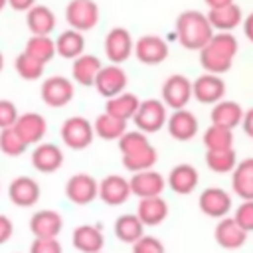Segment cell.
<instances>
[{
  "label": "cell",
  "instance_id": "6da1fadb",
  "mask_svg": "<svg viewBox=\"0 0 253 253\" xmlns=\"http://www.w3.org/2000/svg\"><path fill=\"white\" fill-rule=\"evenodd\" d=\"M239 43L229 32H217L200 49V63L208 73L221 75L231 69L233 57L237 55Z\"/></svg>",
  "mask_w": 253,
  "mask_h": 253
},
{
  "label": "cell",
  "instance_id": "7a4b0ae2",
  "mask_svg": "<svg viewBox=\"0 0 253 253\" xmlns=\"http://www.w3.org/2000/svg\"><path fill=\"white\" fill-rule=\"evenodd\" d=\"M119 150L123 154V166L130 172L148 170L158 160L156 148L150 144L146 132L142 130H126L119 138Z\"/></svg>",
  "mask_w": 253,
  "mask_h": 253
},
{
  "label": "cell",
  "instance_id": "3957f363",
  "mask_svg": "<svg viewBox=\"0 0 253 253\" xmlns=\"http://www.w3.org/2000/svg\"><path fill=\"white\" fill-rule=\"evenodd\" d=\"M213 36V28L208 20V14L198 10H186L176 18V38L182 47L200 51Z\"/></svg>",
  "mask_w": 253,
  "mask_h": 253
},
{
  "label": "cell",
  "instance_id": "277c9868",
  "mask_svg": "<svg viewBox=\"0 0 253 253\" xmlns=\"http://www.w3.org/2000/svg\"><path fill=\"white\" fill-rule=\"evenodd\" d=\"M132 121H134V126H136L138 130L146 132V134L158 132V130L166 125V121H168L164 101H160V99H146V101H140V105H138V109H136Z\"/></svg>",
  "mask_w": 253,
  "mask_h": 253
},
{
  "label": "cell",
  "instance_id": "5b68a950",
  "mask_svg": "<svg viewBox=\"0 0 253 253\" xmlns=\"http://www.w3.org/2000/svg\"><path fill=\"white\" fill-rule=\"evenodd\" d=\"M95 128L85 117H69L61 125V140L73 150H83L93 142Z\"/></svg>",
  "mask_w": 253,
  "mask_h": 253
},
{
  "label": "cell",
  "instance_id": "8992f818",
  "mask_svg": "<svg viewBox=\"0 0 253 253\" xmlns=\"http://www.w3.org/2000/svg\"><path fill=\"white\" fill-rule=\"evenodd\" d=\"M65 20L69 28L79 32H89L99 22V6L95 0H69L65 6Z\"/></svg>",
  "mask_w": 253,
  "mask_h": 253
},
{
  "label": "cell",
  "instance_id": "52a82bcc",
  "mask_svg": "<svg viewBox=\"0 0 253 253\" xmlns=\"http://www.w3.org/2000/svg\"><path fill=\"white\" fill-rule=\"evenodd\" d=\"M134 53V42L132 36L126 28H113L109 30V34L105 36V55L111 63H125L130 55Z\"/></svg>",
  "mask_w": 253,
  "mask_h": 253
},
{
  "label": "cell",
  "instance_id": "ba28073f",
  "mask_svg": "<svg viewBox=\"0 0 253 253\" xmlns=\"http://www.w3.org/2000/svg\"><path fill=\"white\" fill-rule=\"evenodd\" d=\"M194 97V89H192V81L186 75L174 73L170 75L164 85H162V101L166 107H170L172 111L176 109H186V105L190 103V99Z\"/></svg>",
  "mask_w": 253,
  "mask_h": 253
},
{
  "label": "cell",
  "instance_id": "9c48e42d",
  "mask_svg": "<svg viewBox=\"0 0 253 253\" xmlns=\"http://www.w3.org/2000/svg\"><path fill=\"white\" fill-rule=\"evenodd\" d=\"M40 93H42V99L47 107L59 109V107H65V105L71 103V99L75 95V89H73L71 79H67L63 75H51L42 83Z\"/></svg>",
  "mask_w": 253,
  "mask_h": 253
},
{
  "label": "cell",
  "instance_id": "30bf717a",
  "mask_svg": "<svg viewBox=\"0 0 253 253\" xmlns=\"http://www.w3.org/2000/svg\"><path fill=\"white\" fill-rule=\"evenodd\" d=\"M134 57L144 65H158L168 57V43L154 34L140 36L134 42Z\"/></svg>",
  "mask_w": 253,
  "mask_h": 253
},
{
  "label": "cell",
  "instance_id": "8fae6325",
  "mask_svg": "<svg viewBox=\"0 0 253 253\" xmlns=\"http://www.w3.org/2000/svg\"><path fill=\"white\" fill-rule=\"evenodd\" d=\"M65 196L77 206H87L99 198V182L91 174H75L65 184Z\"/></svg>",
  "mask_w": 253,
  "mask_h": 253
},
{
  "label": "cell",
  "instance_id": "7c38bea8",
  "mask_svg": "<svg viewBox=\"0 0 253 253\" xmlns=\"http://www.w3.org/2000/svg\"><path fill=\"white\" fill-rule=\"evenodd\" d=\"M126 83H128V79H126L125 69L121 65H117V63H111V65H103L101 67V71H99V75L95 79V89H97V93L101 97L111 99V97L123 93Z\"/></svg>",
  "mask_w": 253,
  "mask_h": 253
},
{
  "label": "cell",
  "instance_id": "4fadbf2b",
  "mask_svg": "<svg viewBox=\"0 0 253 253\" xmlns=\"http://www.w3.org/2000/svg\"><path fill=\"white\" fill-rule=\"evenodd\" d=\"M192 89H194V99H198L204 105H215L225 95L223 79L219 75L208 73V71L204 75H200L196 81H192Z\"/></svg>",
  "mask_w": 253,
  "mask_h": 253
},
{
  "label": "cell",
  "instance_id": "5bb4252c",
  "mask_svg": "<svg viewBox=\"0 0 253 253\" xmlns=\"http://www.w3.org/2000/svg\"><path fill=\"white\" fill-rule=\"evenodd\" d=\"M40 184L30 176H18L8 186V198L18 208H32L40 200Z\"/></svg>",
  "mask_w": 253,
  "mask_h": 253
},
{
  "label": "cell",
  "instance_id": "9a60e30c",
  "mask_svg": "<svg viewBox=\"0 0 253 253\" xmlns=\"http://www.w3.org/2000/svg\"><path fill=\"white\" fill-rule=\"evenodd\" d=\"M166 128H168V134L174 138V140H180V142H188L192 140L196 134H198V119L192 111H186V109H176L168 121H166Z\"/></svg>",
  "mask_w": 253,
  "mask_h": 253
},
{
  "label": "cell",
  "instance_id": "2e32d148",
  "mask_svg": "<svg viewBox=\"0 0 253 253\" xmlns=\"http://www.w3.org/2000/svg\"><path fill=\"white\" fill-rule=\"evenodd\" d=\"M130 182V192L138 198H150V196H160L166 188V180L160 172L148 168L140 172H132Z\"/></svg>",
  "mask_w": 253,
  "mask_h": 253
},
{
  "label": "cell",
  "instance_id": "e0dca14e",
  "mask_svg": "<svg viewBox=\"0 0 253 253\" xmlns=\"http://www.w3.org/2000/svg\"><path fill=\"white\" fill-rule=\"evenodd\" d=\"M130 182L119 174H111L99 182V198L107 206H121L130 198Z\"/></svg>",
  "mask_w": 253,
  "mask_h": 253
},
{
  "label": "cell",
  "instance_id": "ac0fdd59",
  "mask_svg": "<svg viewBox=\"0 0 253 253\" xmlns=\"http://www.w3.org/2000/svg\"><path fill=\"white\" fill-rule=\"evenodd\" d=\"M200 210L210 217H225L231 210V196L223 188H206L200 194Z\"/></svg>",
  "mask_w": 253,
  "mask_h": 253
},
{
  "label": "cell",
  "instance_id": "d6986e66",
  "mask_svg": "<svg viewBox=\"0 0 253 253\" xmlns=\"http://www.w3.org/2000/svg\"><path fill=\"white\" fill-rule=\"evenodd\" d=\"M14 130L20 134V138L30 146V144H40L42 138L45 136L47 130V123L42 115L38 113H24L18 117Z\"/></svg>",
  "mask_w": 253,
  "mask_h": 253
},
{
  "label": "cell",
  "instance_id": "ffe728a7",
  "mask_svg": "<svg viewBox=\"0 0 253 253\" xmlns=\"http://www.w3.org/2000/svg\"><path fill=\"white\" fill-rule=\"evenodd\" d=\"M63 164V152L51 142H40L32 152V166L42 174H51Z\"/></svg>",
  "mask_w": 253,
  "mask_h": 253
},
{
  "label": "cell",
  "instance_id": "44dd1931",
  "mask_svg": "<svg viewBox=\"0 0 253 253\" xmlns=\"http://www.w3.org/2000/svg\"><path fill=\"white\" fill-rule=\"evenodd\" d=\"M200 174L192 164H176L168 174V188L180 196H188L198 188Z\"/></svg>",
  "mask_w": 253,
  "mask_h": 253
},
{
  "label": "cell",
  "instance_id": "7402d4cb",
  "mask_svg": "<svg viewBox=\"0 0 253 253\" xmlns=\"http://www.w3.org/2000/svg\"><path fill=\"white\" fill-rule=\"evenodd\" d=\"M213 237L223 249H239L247 239V231L235 221V217H221L215 225Z\"/></svg>",
  "mask_w": 253,
  "mask_h": 253
},
{
  "label": "cell",
  "instance_id": "603a6c76",
  "mask_svg": "<svg viewBox=\"0 0 253 253\" xmlns=\"http://www.w3.org/2000/svg\"><path fill=\"white\" fill-rule=\"evenodd\" d=\"M63 227V219L53 210H40L30 217V231L34 237H57Z\"/></svg>",
  "mask_w": 253,
  "mask_h": 253
},
{
  "label": "cell",
  "instance_id": "cb8c5ba5",
  "mask_svg": "<svg viewBox=\"0 0 253 253\" xmlns=\"http://www.w3.org/2000/svg\"><path fill=\"white\" fill-rule=\"evenodd\" d=\"M26 24L28 30L32 32V36H49L55 30V14L51 12V8L43 6V4H34L28 12H26Z\"/></svg>",
  "mask_w": 253,
  "mask_h": 253
},
{
  "label": "cell",
  "instance_id": "d4e9b609",
  "mask_svg": "<svg viewBox=\"0 0 253 253\" xmlns=\"http://www.w3.org/2000/svg\"><path fill=\"white\" fill-rule=\"evenodd\" d=\"M103 63L97 55L93 53H81L79 57L73 59V65H71V75H73V81L79 83V85H95V79L101 71Z\"/></svg>",
  "mask_w": 253,
  "mask_h": 253
},
{
  "label": "cell",
  "instance_id": "484cf974",
  "mask_svg": "<svg viewBox=\"0 0 253 253\" xmlns=\"http://www.w3.org/2000/svg\"><path fill=\"white\" fill-rule=\"evenodd\" d=\"M243 115H245V111L241 109L239 103L221 99L213 105V109L210 113V119H211V125H219V126H225V128L233 130L235 126L241 125Z\"/></svg>",
  "mask_w": 253,
  "mask_h": 253
},
{
  "label": "cell",
  "instance_id": "4316f807",
  "mask_svg": "<svg viewBox=\"0 0 253 253\" xmlns=\"http://www.w3.org/2000/svg\"><path fill=\"white\" fill-rule=\"evenodd\" d=\"M208 20H210L213 30H217V32H231L233 28H237L243 22V12L233 2V4H227V6H221V8H210Z\"/></svg>",
  "mask_w": 253,
  "mask_h": 253
},
{
  "label": "cell",
  "instance_id": "83f0119b",
  "mask_svg": "<svg viewBox=\"0 0 253 253\" xmlns=\"http://www.w3.org/2000/svg\"><path fill=\"white\" fill-rule=\"evenodd\" d=\"M136 215L144 225H158L166 219L168 215V204L162 196H150V198H140Z\"/></svg>",
  "mask_w": 253,
  "mask_h": 253
},
{
  "label": "cell",
  "instance_id": "f1b7e54d",
  "mask_svg": "<svg viewBox=\"0 0 253 253\" xmlns=\"http://www.w3.org/2000/svg\"><path fill=\"white\" fill-rule=\"evenodd\" d=\"M71 239H73V247L81 253H97L105 245L103 231L97 225H79V227H75Z\"/></svg>",
  "mask_w": 253,
  "mask_h": 253
},
{
  "label": "cell",
  "instance_id": "f546056e",
  "mask_svg": "<svg viewBox=\"0 0 253 253\" xmlns=\"http://www.w3.org/2000/svg\"><path fill=\"white\" fill-rule=\"evenodd\" d=\"M231 190L241 200H253V158L237 162L231 172Z\"/></svg>",
  "mask_w": 253,
  "mask_h": 253
},
{
  "label": "cell",
  "instance_id": "4dcf8cb0",
  "mask_svg": "<svg viewBox=\"0 0 253 253\" xmlns=\"http://www.w3.org/2000/svg\"><path fill=\"white\" fill-rule=\"evenodd\" d=\"M55 49L57 55L65 57V59H75L81 53H85V36L79 30H65L55 38Z\"/></svg>",
  "mask_w": 253,
  "mask_h": 253
},
{
  "label": "cell",
  "instance_id": "1f68e13d",
  "mask_svg": "<svg viewBox=\"0 0 253 253\" xmlns=\"http://www.w3.org/2000/svg\"><path fill=\"white\" fill-rule=\"evenodd\" d=\"M140 101L134 93H119L111 99H107V105H105V111L117 119H123V121H128L134 117L136 109H138Z\"/></svg>",
  "mask_w": 253,
  "mask_h": 253
},
{
  "label": "cell",
  "instance_id": "d6a6232c",
  "mask_svg": "<svg viewBox=\"0 0 253 253\" xmlns=\"http://www.w3.org/2000/svg\"><path fill=\"white\" fill-rule=\"evenodd\" d=\"M115 235L125 243H134L144 235V223L136 213H123L115 221Z\"/></svg>",
  "mask_w": 253,
  "mask_h": 253
},
{
  "label": "cell",
  "instance_id": "836d02e7",
  "mask_svg": "<svg viewBox=\"0 0 253 253\" xmlns=\"http://www.w3.org/2000/svg\"><path fill=\"white\" fill-rule=\"evenodd\" d=\"M93 128H95V134L101 136L103 140H119L126 132V121L117 119L105 111L95 119Z\"/></svg>",
  "mask_w": 253,
  "mask_h": 253
},
{
  "label": "cell",
  "instance_id": "e575fe53",
  "mask_svg": "<svg viewBox=\"0 0 253 253\" xmlns=\"http://www.w3.org/2000/svg\"><path fill=\"white\" fill-rule=\"evenodd\" d=\"M202 140L206 150H229L233 146V130L219 125H211L206 128Z\"/></svg>",
  "mask_w": 253,
  "mask_h": 253
},
{
  "label": "cell",
  "instance_id": "d590c367",
  "mask_svg": "<svg viewBox=\"0 0 253 253\" xmlns=\"http://www.w3.org/2000/svg\"><path fill=\"white\" fill-rule=\"evenodd\" d=\"M24 51L32 57H36L38 61L42 63H47L53 59V55L57 53L55 49V42L49 38V36H32L28 42H26V47Z\"/></svg>",
  "mask_w": 253,
  "mask_h": 253
},
{
  "label": "cell",
  "instance_id": "8d00e7d4",
  "mask_svg": "<svg viewBox=\"0 0 253 253\" xmlns=\"http://www.w3.org/2000/svg\"><path fill=\"white\" fill-rule=\"evenodd\" d=\"M206 164L211 172L215 174H229L237 166V156L235 150H208L206 152Z\"/></svg>",
  "mask_w": 253,
  "mask_h": 253
},
{
  "label": "cell",
  "instance_id": "74e56055",
  "mask_svg": "<svg viewBox=\"0 0 253 253\" xmlns=\"http://www.w3.org/2000/svg\"><path fill=\"white\" fill-rule=\"evenodd\" d=\"M43 65H45V63L38 61L36 57L28 55L26 51H22V53L16 57V61H14L16 73H18L22 79H26V81H36V79H40V77L43 75Z\"/></svg>",
  "mask_w": 253,
  "mask_h": 253
},
{
  "label": "cell",
  "instance_id": "f35d334b",
  "mask_svg": "<svg viewBox=\"0 0 253 253\" xmlns=\"http://www.w3.org/2000/svg\"><path fill=\"white\" fill-rule=\"evenodd\" d=\"M26 148H28V144L20 138V134L14 130V126L0 128V150H2V154L20 156V154H24Z\"/></svg>",
  "mask_w": 253,
  "mask_h": 253
},
{
  "label": "cell",
  "instance_id": "ab89813d",
  "mask_svg": "<svg viewBox=\"0 0 253 253\" xmlns=\"http://www.w3.org/2000/svg\"><path fill=\"white\" fill-rule=\"evenodd\" d=\"M235 221L249 233L253 231V200H243L235 210Z\"/></svg>",
  "mask_w": 253,
  "mask_h": 253
},
{
  "label": "cell",
  "instance_id": "60d3db41",
  "mask_svg": "<svg viewBox=\"0 0 253 253\" xmlns=\"http://www.w3.org/2000/svg\"><path fill=\"white\" fill-rule=\"evenodd\" d=\"M132 253H164V245L152 235H142L138 241L132 243Z\"/></svg>",
  "mask_w": 253,
  "mask_h": 253
},
{
  "label": "cell",
  "instance_id": "b9f144b4",
  "mask_svg": "<svg viewBox=\"0 0 253 253\" xmlns=\"http://www.w3.org/2000/svg\"><path fill=\"white\" fill-rule=\"evenodd\" d=\"M30 253H63V249L55 237H36L30 245Z\"/></svg>",
  "mask_w": 253,
  "mask_h": 253
},
{
  "label": "cell",
  "instance_id": "7bdbcfd3",
  "mask_svg": "<svg viewBox=\"0 0 253 253\" xmlns=\"http://www.w3.org/2000/svg\"><path fill=\"white\" fill-rule=\"evenodd\" d=\"M18 109L12 101L8 99H0V128H8V126H14L16 121H18Z\"/></svg>",
  "mask_w": 253,
  "mask_h": 253
},
{
  "label": "cell",
  "instance_id": "ee69618b",
  "mask_svg": "<svg viewBox=\"0 0 253 253\" xmlns=\"http://www.w3.org/2000/svg\"><path fill=\"white\" fill-rule=\"evenodd\" d=\"M12 233H14V223H12V219L0 213V245L6 243V241L12 237Z\"/></svg>",
  "mask_w": 253,
  "mask_h": 253
},
{
  "label": "cell",
  "instance_id": "f6af8a7d",
  "mask_svg": "<svg viewBox=\"0 0 253 253\" xmlns=\"http://www.w3.org/2000/svg\"><path fill=\"white\" fill-rule=\"evenodd\" d=\"M34 4H36V0H8V6L16 12H28Z\"/></svg>",
  "mask_w": 253,
  "mask_h": 253
},
{
  "label": "cell",
  "instance_id": "bcb514c9",
  "mask_svg": "<svg viewBox=\"0 0 253 253\" xmlns=\"http://www.w3.org/2000/svg\"><path fill=\"white\" fill-rule=\"evenodd\" d=\"M241 126H243L245 134L253 138V107H251L249 111H245V115H243V121H241Z\"/></svg>",
  "mask_w": 253,
  "mask_h": 253
},
{
  "label": "cell",
  "instance_id": "7dc6e473",
  "mask_svg": "<svg viewBox=\"0 0 253 253\" xmlns=\"http://www.w3.org/2000/svg\"><path fill=\"white\" fill-rule=\"evenodd\" d=\"M243 32H245V38L249 42H253V12L245 16V20H243Z\"/></svg>",
  "mask_w": 253,
  "mask_h": 253
},
{
  "label": "cell",
  "instance_id": "c3c4849f",
  "mask_svg": "<svg viewBox=\"0 0 253 253\" xmlns=\"http://www.w3.org/2000/svg\"><path fill=\"white\" fill-rule=\"evenodd\" d=\"M208 4V8H221V6H227V4H233L235 0H204Z\"/></svg>",
  "mask_w": 253,
  "mask_h": 253
},
{
  "label": "cell",
  "instance_id": "681fc988",
  "mask_svg": "<svg viewBox=\"0 0 253 253\" xmlns=\"http://www.w3.org/2000/svg\"><path fill=\"white\" fill-rule=\"evenodd\" d=\"M6 6H8V0H0V12H2Z\"/></svg>",
  "mask_w": 253,
  "mask_h": 253
},
{
  "label": "cell",
  "instance_id": "f907efd6",
  "mask_svg": "<svg viewBox=\"0 0 253 253\" xmlns=\"http://www.w3.org/2000/svg\"><path fill=\"white\" fill-rule=\"evenodd\" d=\"M2 67H4V55H2V51H0V71H2Z\"/></svg>",
  "mask_w": 253,
  "mask_h": 253
},
{
  "label": "cell",
  "instance_id": "816d5d0a",
  "mask_svg": "<svg viewBox=\"0 0 253 253\" xmlns=\"http://www.w3.org/2000/svg\"><path fill=\"white\" fill-rule=\"evenodd\" d=\"M97 253H101V251H97Z\"/></svg>",
  "mask_w": 253,
  "mask_h": 253
}]
</instances>
